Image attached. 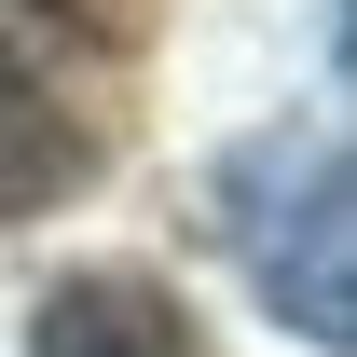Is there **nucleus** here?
<instances>
[{
	"label": "nucleus",
	"mask_w": 357,
	"mask_h": 357,
	"mask_svg": "<svg viewBox=\"0 0 357 357\" xmlns=\"http://www.w3.org/2000/svg\"><path fill=\"white\" fill-rule=\"evenodd\" d=\"M220 234L275 330H303L316 357L357 344V165L344 124H261L220 165Z\"/></svg>",
	"instance_id": "obj_1"
},
{
	"label": "nucleus",
	"mask_w": 357,
	"mask_h": 357,
	"mask_svg": "<svg viewBox=\"0 0 357 357\" xmlns=\"http://www.w3.org/2000/svg\"><path fill=\"white\" fill-rule=\"evenodd\" d=\"M83 178H96V124H83V96H69L42 55L0 28V220H42V206H69Z\"/></svg>",
	"instance_id": "obj_2"
},
{
	"label": "nucleus",
	"mask_w": 357,
	"mask_h": 357,
	"mask_svg": "<svg viewBox=\"0 0 357 357\" xmlns=\"http://www.w3.org/2000/svg\"><path fill=\"white\" fill-rule=\"evenodd\" d=\"M28 357H192V316H178L165 275H137V261H83V275H55V289H42Z\"/></svg>",
	"instance_id": "obj_3"
}]
</instances>
